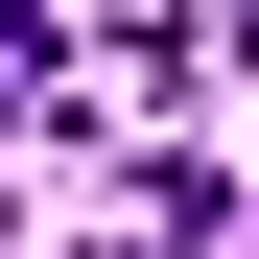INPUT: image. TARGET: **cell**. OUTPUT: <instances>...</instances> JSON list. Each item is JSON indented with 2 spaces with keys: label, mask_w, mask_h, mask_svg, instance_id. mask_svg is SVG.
<instances>
[{
  "label": "cell",
  "mask_w": 259,
  "mask_h": 259,
  "mask_svg": "<svg viewBox=\"0 0 259 259\" xmlns=\"http://www.w3.org/2000/svg\"><path fill=\"white\" fill-rule=\"evenodd\" d=\"M118 189H142V259H212V236H236V165H212V142H142Z\"/></svg>",
  "instance_id": "cell-1"
}]
</instances>
